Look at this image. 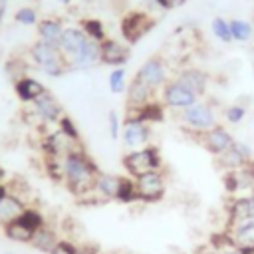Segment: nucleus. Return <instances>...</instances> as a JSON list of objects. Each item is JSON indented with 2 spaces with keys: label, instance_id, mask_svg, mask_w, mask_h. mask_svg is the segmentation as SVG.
Masks as SVG:
<instances>
[{
  "label": "nucleus",
  "instance_id": "nucleus-1",
  "mask_svg": "<svg viewBox=\"0 0 254 254\" xmlns=\"http://www.w3.org/2000/svg\"><path fill=\"white\" fill-rule=\"evenodd\" d=\"M64 165V185L65 189L75 194L79 200L91 198V202H99V198L93 192L95 179L99 175V167L95 161L85 153L83 147L67 153L62 161Z\"/></svg>",
  "mask_w": 254,
  "mask_h": 254
},
{
  "label": "nucleus",
  "instance_id": "nucleus-2",
  "mask_svg": "<svg viewBox=\"0 0 254 254\" xmlns=\"http://www.w3.org/2000/svg\"><path fill=\"white\" fill-rule=\"evenodd\" d=\"M179 123L187 133L200 137L208 129L218 125V111L210 101H196L194 105L179 111Z\"/></svg>",
  "mask_w": 254,
  "mask_h": 254
},
{
  "label": "nucleus",
  "instance_id": "nucleus-3",
  "mask_svg": "<svg viewBox=\"0 0 254 254\" xmlns=\"http://www.w3.org/2000/svg\"><path fill=\"white\" fill-rule=\"evenodd\" d=\"M121 165L131 179H137L153 171H163V157H161L159 147L149 143L141 149L127 151L121 159Z\"/></svg>",
  "mask_w": 254,
  "mask_h": 254
},
{
  "label": "nucleus",
  "instance_id": "nucleus-4",
  "mask_svg": "<svg viewBox=\"0 0 254 254\" xmlns=\"http://www.w3.org/2000/svg\"><path fill=\"white\" fill-rule=\"evenodd\" d=\"M30 60H32V64L40 71H44L50 77H62L65 71H69L67 60L64 58L62 50L56 48V46H50V44H46L42 40H38L36 44H32V48H30Z\"/></svg>",
  "mask_w": 254,
  "mask_h": 254
},
{
  "label": "nucleus",
  "instance_id": "nucleus-5",
  "mask_svg": "<svg viewBox=\"0 0 254 254\" xmlns=\"http://www.w3.org/2000/svg\"><path fill=\"white\" fill-rule=\"evenodd\" d=\"M153 26H155V18L149 12H145V10H131V12H127L121 18L119 30H121L123 42L129 44V46H133L145 34H149Z\"/></svg>",
  "mask_w": 254,
  "mask_h": 254
},
{
  "label": "nucleus",
  "instance_id": "nucleus-6",
  "mask_svg": "<svg viewBox=\"0 0 254 254\" xmlns=\"http://www.w3.org/2000/svg\"><path fill=\"white\" fill-rule=\"evenodd\" d=\"M135 187H137L139 202H147V204L159 202L167 194V187H169L167 185V173L165 171H153V173H147L143 177H137Z\"/></svg>",
  "mask_w": 254,
  "mask_h": 254
},
{
  "label": "nucleus",
  "instance_id": "nucleus-7",
  "mask_svg": "<svg viewBox=\"0 0 254 254\" xmlns=\"http://www.w3.org/2000/svg\"><path fill=\"white\" fill-rule=\"evenodd\" d=\"M137 79H141L147 87H151L155 93L159 89H163L167 83H169V67H167V62L161 58V56H151L149 60H145L137 73H135Z\"/></svg>",
  "mask_w": 254,
  "mask_h": 254
},
{
  "label": "nucleus",
  "instance_id": "nucleus-8",
  "mask_svg": "<svg viewBox=\"0 0 254 254\" xmlns=\"http://www.w3.org/2000/svg\"><path fill=\"white\" fill-rule=\"evenodd\" d=\"M121 141L127 151L141 149L151 143V125L137 119L133 113H125L123 129H121Z\"/></svg>",
  "mask_w": 254,
  "mask_h": 254
},
{
  "label": "nucleus",
  "instance_id": "nucleus-9",
  "mask_svg": "<svg viewBox=\"0 0 254 254\" xmlns=\"http://www.w3.org/2000/svg\"><path fill=\"white\" fill-rule=\"evenodd\" d=\"M198 99H200V97H198L196 93H192L190 89L183 87V85L177 83L173 77H171L169 83L161 89V101H163V105H165L167 109L177 111V113L183 111V109H187V107H190V105H194Z\"/></svg>",
  "mask_w": 254,
  "mask_h": 254
},
{
  "label": "nucleus",
  "instance_id": "nucleus-10",
  "mask_svg": "<svg viewBox=\"0 0 254 254\" xmlns=\"http://www.w3.org/2000/svg\"><path fill=\"white\" fill-rule=\"evenodd\" d=\"M40 147H42V153L44 157H56V159H64L67 153L75 151L81 147V141H71L67 135H64L60 129L48 133L42 137L40 141Z\"/></svg>",
  "mask_w": 254,
  "mask_h": 254
},
{
  "label": "nucleus",
  "instance_id": "nucleus-11",
  "mask_svg": "<svg viewBox=\"0 0 254 254\" xmlns=\"http://www.w3.org/2000/svg\"><path fill=\"white\" fill-rule=\"evenodd\" d=\"M129 58H131V48L125 42L107 38L99 44V64H103V65L125 67Z\"/></svg>",
  "mask_w": 254,
  "mask_h": 254
},
{
  "label": "nucleus",
  "instance_id": "nucleus-12",
  "mask_svg": "<svg viewBox=\"0 0 254 254\" xmlns=\"http://www.w3.org/2000/svg\"><path fill=\"white\" fill-rule=\"evenodd\" d=\"M234 135L224 127V125H216V127H212V129H208L206 133H202L200 135V143H202V147L216 159V157H220L222 153H226L232 145H234Z\"/></svg>",
  "mask_w": 254,
  "mask_h": 254
},
{
  "label": "nucleus",
  "instance_id": "nucleus-13",
  "mask_svg": "<svg viewBox=\"0 0 254 254\" xmlns=\"http://www.w3.org/2000/svg\"><path fill=\"white\" fill-rule=\"evenodd\" d=\"M248 163H252V149L244 141H238V139L234 141V145L226 153L216 157V165L222 171H236Z\"/></svg>",
  "mask_w": 254,
  "mask_h": 254
},
{
  "label": "nucleus",
  "instance_id": "nucleus-14",
  "mask_svg": "<svg viewBox=\"0 0 254 254\" xmlns=\"http://www.w3.org/2000/svg\"><path fill=\"white\" fill-rule=\"evenodd\" d=\"M32 105H34L36 117H38L42 123H48V125H58V121L62 119V115H65L62 103H60L50 91H44Z\"/></svg>",
  "mask_w": 254,
  "mask_h": 254
},
{
  "label": "nucleus",
  "instance_id": "nucleus-15",
  "mask_svg": "<svg viewBox=\"0 0 254 254\" xmlns=\"http://www.w3.org/2000/svg\"><path fill=\"white\" fill-rule=\"evenodd\" d=\"M89 38L83 34L81 28H65L64 30V36H62V42H60V50L64 54V58L67 60V64L71 60H75L79 54L85 52V48L89 46Z\"/></svg>",
  "mask_w": 254,
  "mask_h": 254
},
{
  "label": "nucleus",
  "instance_id": "nucleus-16",
  "mask_svg": "<svg viewBox=\"0 0 254 254\" xmlns=\"http://www.w3.org/2000/svg\"><path fill=\"white\" fill-rule=\"evenodd\" d=\"M173 79L177 83H181L183 87L190 89L192 93H196L198 97H202L206 93V87H208V73L200 67H194V65L183 67Z\"/></svg>",
  "mask_w": 254,
  "mask_h": 254
},
{
  "label": "nucleus",
  "instance_id": "nucleus-17",
  "mask_svg": "<svg viewBox=\"0 0 254 254\" xmlns=\"http://www.w3.org/2000/svg\"><path fill=\"white\" fill-rule=\"evenodd\" d=\"M64 30H65V26H64V22L60 18H42L36 24L38 40H42V42H46L50 46H56V48H60Z\"/></svg>",
  "mask_w": 254,
  "mask_h": 254
},
{
  "label": "nucleus",
  "instance_id": "nucleus-18",
  "mask_svg": "<svg viewBox=\"0 0 254 254\" xmlns=\"http://www.w3.org/2000/svg\"><path fill=\"white\" fill-rule=\"evenodd\" d=\"M14 91H16V95H18V99L22 103H34L48 89L40 79L30 77V75H22V77H18L14 81Z\"/></svg>",
  "mask_w": 254,
  "mask_h": 254
},
{
  "label": "nucleus",
  "instance_id": "nucleus-19",
  "mask_svg": "<svg viewBox=\"0 0 254 254\" xmlns=\"http://www.w3.org/2000/svg\"><path fill=\"white\" fill-rule=\"evenodd\" d=\"M127 99H125V105L127 109H139L143 107L145 103H149L151 99H155V91L151 87H147L141 79H137L133 75V79L127 83Z\"/></svg>",
  "mask_w": 254,
  "mask_h": 254
},
{
  "label": "nucleus",
  "instance_id": "nucleus-20",
  "mask_svg": "<svg viewBox=\"0 0 254 254\" xmlns=\"http://www.w3.org/2000/svg\"><path fill=\"white\" fill-rule=\"evenodd\" d=\"M121 177L123 175H115V173H103L99 171L97 179H95V187L93 192L99 200H115L119 185H121Z\"/></svg>",
  "mask_w": 254,
  "mask_h": 254
},
{
  "label": "nucleus",
  "instance_id": "nucleus-21",
  "mask_svg": "<svg viewBox=\"0 0 254 254\" xmlns=\"http://www.w3.org/2000/svg\"><path fill=\"white\" fill-rule=\"evenodd\" d=\"M26 206H28V204L24 202V198H22L20 194L8 190V192L4 194V198L0 200V224L4 226V224H8V222L16 220V218L24 212Z\"/></svg>",
  "mask_w": 254,
  "mask_h": 254
},
{
  "label": "nucleus",
  "instance_id": "nucleus-22",
  "mask_svg": "<svg viewBox=\"0 0 254 254\" xmlns=\"http://www.w3.org/2000/svg\"><path fill=\"white\" fill-rule=\"evenodd\" d=\"M127 113H133L137 119H141L147 125H157L163 123L167 117V107L163 105V101L159 99H151L149 103H145L139 109H127Z\"/></svg>",
  "mask_w": 254,
  "mask_h": 254
},
{
  "label": "nucleus",
  "instance_id": "nucleus-23",
  "mask_svg": "<svg viewBox=\"0 0 254 254\" xmlns=\"http://www.w3.org/2000/svg\"><path fill=\"white\" fill-rule=\"evenodd\" d=\"M224 232L228 234L232 246H236V248L254 246V222H242V224L226 226Z\"/></svg>",
  "mask_w": 254,
  "mask_h": 254
},
{
  "label": "nucleus",
  "instance_id": "nucleus-24",
  "mask_svg": "<svg viewBox=\"0 0 254 254\" xmlns=\"http://www.w3.org/2000/svg\"><path fill=\"white\" fill-rule=\"evenodd\" d=\"M58 234H56V230L54 228H50L48 224L46 226H42L40 230H36L34 232V236H32V246L36 248V250H42V252H52L54 250V246L58 244Z\"/></svg>",
  "mask_w": 254,
  "mask_h": 254
},
{
  "label": "nucleus",
  "instance_id": "nucleus-25",
  "mask_svg": "<svg viewBox=\"0 0 254 254\" xmlns=\"http://www.w3.org/2000/svg\"><path fill=\"white\" fill-rule=\"evenodd\" d=\"M236 177H238L236 196H254V161L236 169Z\"/></svg>",
  "mask_w": 254,
  "mask_h": 254
},
{
  "label": "nucleus",
  "instance_id": "nucleus-26",
  "mask_svg": "<svg viewBox=\"0 0 254 254\" xmlns=\"http://www.w3.org/2000/svg\"><path fill=\"white\" fill-rule=\"evenodd\" d=\"M79 28L83 30V34H85L89 40H93V42H97V44H101L103 40H107L105 24H103L99 18H83V20L79 22Z\"/></svg>",
  "mask_w": 254,
  "mask_h": 254
},
{
  "label": "nucleus",
  "instance_id": "nucleus-27",
  "mask_svg": "<svg viewBox=\"0 0 254 254\" xmlns=\"http://www.w3.org/2000/svg\"><path fill=\"white\" fill-rule=\"evenodd\" d=\"M115 200L121 202V204H133V202H139L137 187H135V179H131L129 175H123V177H121V185H119V190H117Z\"/></svg>",
  "mask_w": 254,
  "mask_h": 254
},
{
  "label": "nucleus",
  "instance_id": "nucleus-28",
  "mask_svg": "<svg viewBox=\"0 0 254 254\" xmlns=\"http://www.w3.org/2000/svg\"><path fill=\"white\" fill-rule=\"evenodd\" d=\"M230 34H232V42H250L252 34H254V26H252V22H248L244 18H232Z\"/></svg>",
  "mask_w": 254,
  "mask_h": 254
},
{
  "label": "nucleus",
  "instance_id": "nucleus-29",
  "mask_svg": "<svg viewBox=\"0 0 254 254\" xmlns=\"http://www.w3.org/2000/svg\"><path fill=\"white\" fill-rule=\"evenodd\" d=\"M4 234H6V238H10L14 242H26V244H30L32 236H34V232L30 228H26L20 220H12V222L4 224Z\"/></svg>",
  "mask_w": 254,
  "mask_h": 254
},
{
  "label": "nucleus",
  "instance_id": "nucleus-30",
  "mask_svg": "<svg viewBox=\"0 0 254 254\" xmlns=\"http://www.w3.org/2000/svg\"><path fill=\"white\" fill-rule=\"evenodd\" d=\"M16 220H20V222H22L26 228H30L32 232H36V230H40L42 226H46V216H44L38 208H34V206H26L24 212H22Z\"/></svg>",
  "mask_w": 254,
  "mask_h": 254
},
{
  "label": "nucleus",
  "instance_id": "nucleus-31",
  "mask_svg": "<svg viewBox=\"0 0 254 254\" xmlns=\"http://www.w3.org/2000/svg\"><path fill=\"white\" fill-rule=\"evenodd\" d=\"M210 32L212 36L222 42V44H232V34H230V20L222 18V16H214L210 20Z\"/></svg>",
  "mask_w": 254,
  "mask_h": 254
},
{
  "label": "nucleus",
  "instance_id": "nucleus-32",
  "mask_svg": "<svg viewBox=\"0 0 254 254\" xmlns=\"http://www.w3.org/2000/svg\"><path fill=\"white\" fill-rule=\"evenodd\" d=\"M107 83H109L111 93H123L127 87V69L125 67H111Z\"/></svg>",
  "mask_w": 254,
  "mask_h": 254
},
{
  "label": "nucleus",
  "instance_id": "nucleus-33",
  "mask_svg": "<svg viewBox=\"0 0 254 254\" xmlns=\"http://www.w3.org/2000/svg\"><path fill=\"white\" fill-rule=\"evenodd\" d=\"M246 105H242V103H232V105H228V107H224V121L228 123V125H238V123H242L244 121V117H246Z\"/></svg>",
  "mask_w": 254,
  "mask_h": 254
},
{
  "label": "nucleus",
  "instance_id": "nucleus-34",
  "mask_svg": "<svg viewBox=\"0 0 254 254\" xmlns=\"http://www.w3.org/2000/svg\"><path fill=\"white\" fill-rule=\"evenodd\" d=\"M14 20L22 26H36L40 20H38V12L36 8L32 6H24V8H18L16 14H14Z\"/></svg>",
  "mask_w": 254,
  "mask_h": 254
},
{
  "label": "nucleus",
  "instance_id": "nucleus-35",
  "mask_svg": "<svg viewBox=\"0 0 254 254\" xmlns=\"http://www.w3.org/2000/svg\"><path fill=\"white\" fill-rule=\"evenodd\" d=\"M58 129L64 133V135H67L71 141H81V137H79V129L75 127V123H73V119L69 117V115H62V119L58 121Z\"/></svg>",
  "mask_w": 254,
  "mask_h": 254
},
{
  "label": "nucleus",
  "instance_id": "nucleus-36",
  "mask_svg": "<svg viewBox=\"0 0 254 254\" xmlns=\"http://www.w3.org/2000/svg\"><path fill=\"white\" fill-rule=\"evenodd\" d=\"M107 123H109V135L113 141L121 139V129H123V119L119 117L117 111H109L107 115Z\"/></svg>",
  "mask_w": 254,
  "mask_h": 254
},
{
  "label": "nucleus",
  "instance_id": "nucleus-37",
  "mask_svg": "<svg viewBox=\"0 0 254 254\" xmlns=\"http://www.w3.org/2000/svg\"><path fill=\"white\" fill-rule=\"evenodd\" d=\"M222 187H224L226 194L236 196V192H238V177H236V171H224L222 173Z\"/></svg>",
  "mask_w": 254,
  "mask_h": 254
},
{
  "label": "nucleus",
  "instance_id": "nucleus-38",
  "mask_svg": "<svg viewBox=\"0 0 254 254\" xmlns=\"http://www.w3.org/2000/svg\"><path fill=\"white\" fill-rule=\"evenodd\" d=\"M50 254H81V250L71 240H64L62 238V240H58V244L54 246V250Z\"/></svg>",
  "mask_w": 254,
  "mask_h": 254
},
{
  "label": "nucleus",
  "instance_id": "nucleus-39",
  "mask_svg": "<svg viewBox=\"0 0 254 254\" xmlns=\"http://www.w3.org/2000/svg\"><path fill=\"white\" fill-rule=\"evenodd\" d=\"M153 4L155 6H159L161 10H177V8H181V6H185L187 4V0H153Z\"/></svg>",
  "mask_w": 254,
  "mask_h": 254
},
{
  "label": "nucleus",
  "instance_id": "nucleus-40",
  "mask_svg": "<svg viewBox=\"0 0 254 254\" xmlns=\"http://www.w3.org/2000/svg\"><path fill=\"white\" fill-rule=\"evenodd\" d=\"M218 254H242V250H240V248H236V246H228V248L220 250Z\"/></svg>",
  "mask_w": 254,
  "mask_h": 254
},
{
  "label": "nucleus",
  "instance_id": "nucleus-41",
  "mask_svg": "<svg viewBox=\"0 0 254 254\" xmlns=\"http://www.w3.org/2000/svg\"><path fill=\"white\" fill-rule=\"evenodd\" d=\"M6 4H8V0H0V20L4 18V12H6Z\"/></svg>",
  "mask_w": 254,
  "mask_h": 254
},
{
  "label": "nucleus",
  "instance_id": "nucleus-42",
  "mask_svg": "<svg viewBox=\"0 0 254 254\" xmlns=\"http://www.w3.org/2000/svg\"><path fill=\"white\" fill-rule=\"evenodd\" d=\"M8 192V185H4V183H0V200L4 198V194Z\"/></svg>",
  "mask_w": 254,
  "mask_h": 254
},
{
  "label": "nucleus",
  "instance_id": "nucleus-43",
  "mask_svg": "<svg viewBox=\"0 0 254 254\" xmlns=\"http://www.w3.org/2000/svg\"><path fill=\"white\" fill-rule=\"evenodd\" d=\"M242 254H254V246H248V248H240Z\"/></svg>",
  "mask_w": 254,
  "mask_h": 254
},
{
  "label": "nucleus",
  "instance_id": "nucleus-44",
  "mask_svg": "<svg viewBox=\"0 0 254 254\" xmlns=\"http://www.w3.org/2000/svg\"><path fill=\"white\" fill-rule=\"evenodd\" d=\"M58 2L64 4V6H69V4H71V0H58Z\"/></svg>",
  "mask_w": 254,
  "mask_h": 254
},
{
  "label": "nucleus",
  "instance_id": "nucleus-45",
  "mask_svg": "<svg viewBox=\"0 0 254 254\" xmlns=\"http://www.w3.org/2000/svg\"><path fill=\"white\" fill-rule=\"evenodd\" d=\"M2 179H4V171L0 169V183H2Z\"/></svg>",
  "mask_w": 254,
  "mask_h": 254
}]
</instances>
